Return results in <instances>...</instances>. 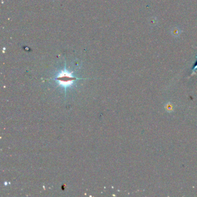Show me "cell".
Wrapping results in <instances>:
<instances>
[{
    "instance_id": "1",
    "label": "cell",
    "mask_w": 197,
    "mask_h": 197,
    "mask_svg": "<svg viewBox=\"0 0 197 197\" xmlns=\"http://www.w3.org/2000/svg\"><path fill=\"white\" fill-rule=\"evenodd\" d=\"M76 79L72 76V75L68 72L63 71L56 78V80L63 86H68L73 83V81Z\"/></svg>"
}]
</instances>
